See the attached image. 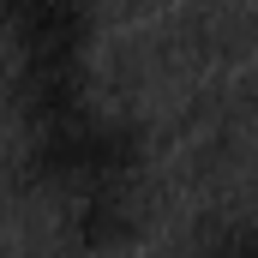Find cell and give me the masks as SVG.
<instances>
[{
	"label": "cell",
	"mask_w": 258,
	"mask_h": 258,
	"mask_svg": "<svg viewBox=\"0 0 258 258\" xmlns=\"http://www.w3.org/2000/svg\"><path fill=\"white\" fill-rule=\"evenodd\" d=\"M96 0H0V48L12 60L18 114L60 108L90 90V54H96Z\"/></svg>",
	"instance_id": "6da1fadb"
},
{
	"label": "cell",
	"mask_w": 258,
	"mask_h": 258,
	"mask_svg": "<svg viewBox=\"0 0 258 258\" xmlns=\"http://www.w3.org/2000/svg\"><path fill=\"white\" fill-rule=\"evenodd\" d=\"M24 156L42 186L66 198L102 192V186H132L144 168V138L132 120L102 108L96 96H78L60 108L24 114Z\"/></svg>",
	"instance_id": "7a4b0ae2"
},
{
	"label": "cell",
	"mask_w": 258,
	"mask_h": 258,
	"mask_svg": "<svg viewBox=\"0 0 258 258\" xmlns=\"http://www.w3.org/2000/svg\"><path fill=\"white\" fill-rule=\"evenodd\" d=\"M72 222H78V240L90 252H120L138 240L144 228V204H138V180L132 186H102V192L72 198Z\"/></svg>",
	"instance_id": "3957f363"
},
{
	"label": "cell",
	"mask_w": 258,
	"mask_h": 258,
	"mask_svg": "<svg viewBox=\"0 0 258 258\" xmlns=\"http://www.w3.org/2000/svg\"><path fill=\"white\" fill-rule=\"evenodd\" d=\"M198 258H258V210L246 222H222V228H210L204 234V246Z\"/></svg>",
	"instance_id": "277c9868"
}]
</instances>
